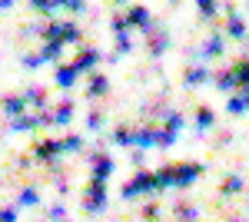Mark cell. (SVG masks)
Returning <instances> with one entry per match:
<instances>
[{
    "label": "cell",
    "instance_id": "20",
    "mask_svg": "<svg viewBox=\"0 0 249 222\" xmlns=\"http://www.w3.org/2000/svg\"><path fill=\"white\" fill-rule=\"evenodd\" d=\"M246 106H249V93H246V90L239 93V96H232V100H230V113H243Z\"/></svg>",
    "mask_w": 249,
    "mask_h": 222
},
{
    "label": "cell",
    "instance_id": "17",
    "mask_svg": "<svg viewBox=\"0 0 249 222\" xmlns=\"http://www.w3.org/2000/svg\"><path fill=\"white\" fill-rule=\"evenodd\" d=\"M203 80H210V70H206V67H199V70L193 67V70H186V83H190V86L203 83Z\"/></svg>",
    "mask_w": 249,
    "mask_h": 222
},
{
    "label": "cell",
    "instance_id": "10",
    "mask_svg": "<svg viewBox=\"0 0 249 222\" xmlns=\"http://www.w3.org/2000/svg\"><path fill=\"white\" fill-rule=\"evenodd\" d=\"M107 90H110L107 76H103V73H90V83H87V96H103Z\"/></svg>",
    "mask_w": 249,
    "mask_h": 222
},
{
    "label": "cell",
    "instance_id": "5",
    "mask_svg": "<svg viewBox=\"0 0 249 222\" xmlns=\"http://www.w3.org/2000/svg\"><path fill=\"white\" fill-rule=\"evenodd\" d=\"M90 163H93V179H100V183H103V179L110 176V169H113V163H110V156H107V153H93V156H90Z\"/></svg>",
    "mask_w": 249,
    "mask_h": 222
},
{
    "label": "cell",
    "instance_id": "12",
    "mask_svg": "<svg viewBox=\"0 0 249 222\" xmlns=\"http://www.w3.org/2000/svg\"><path fill=\"white\" fill-rule=\"evenodd\" d=\"M236 80H239L236 67H230V70H219V73H216V86H219V90H232V86H236Z\"/></svg>",
    "mask_w": 249,
    "mask_h": 222
},
{
    "label": "cell",
    "instance_id": "9",
    "mask_svg": "<svg viewBox=\"0 0 249 222\" xmlns=\"http://www.w3.org/2000/svg\"><path fill=\"white\" fill-rule=\"evenodd\" d=\"M226 14H230V20H226V34H230V37H246V23L236 17V7H226Z\"/></svg>",
    "mask_w": 249,
    "mask_h": 222
},
{
    "label": "cell",
    "instance_id": "25",
    "mask_svg": "<svg viewBox=\"0 0 249 222\" xmlns=\"http://www.w3.org/2000/svg\"><path fill=\"white\" fill-rule=\"evenodd\" d=\"M20 203H23V205H34V203H40L37 189H30V186H27V189H23V192H20Z\"/></svg>",
    "mask_w": 249,
    "mask_h": 222
},
{
    "label": "cell",
    "instance_id": "6",
    "mask_svg": "<svg viewBox=\"0 0 249 222\" xmlns=\"http://www.w3.org/2000/svg\"><path fill=\"white\" fill-rule=\"evenodd\" d=\"M133 143L136 146H160V130L156 126H143V130L133 133Z\"/></svg>",
    "mask_w": 249,
    "mask_h": 222
},
{
    "label": "cell",
    "instance_id": "15",
    "mask_svg": "<svg viewBox=\"0 0 249 222\" xmlns=\"http://www.w3.org/2000/svg\"><path fill=\"white\" fill-rule=\"evenodd\" d=\"M3 110H7V116H20V113H23V96H7V100H3Z\"/></svg>",
    "mask_w": 249,
    "mask_h": 222
},
{
    "label": "cell",
    "instance_id": "29",
    "mask_svg": "<svg viewBox=\"0 0 249 222\" xmlns=\"http://www.w3.org/2000/svg\"><path fill=\"white\" fill-rule=\"evenodd\" d=\"M156 212H160V209H156L153 203H150V205H143V216H146V219H156Z\"/></svg>",
    "mask_w": 249,
    "mask_h": 222
},
{
    "label": "cell",
    "instance_id": "18",
    "mask_svg": "<svg viewBox=\"0 0 249 222\" xmlns=\"http://www.w3.org/2000/svg\"><path fill=\"white\" fill-rule=\"evenodd\" d=\"M53 120H57V123H70V120H73V103H60L57 113H53Z\"/></svg>",
    "mask_w": 249,
    "mask_h": 222
},
{
    "label": "cell",
    "instance_id": "7",
    "mask_svg": "<svg viewBox=\"0 0 249 222\" xmlns=\"http://www.w3.org/2000/svg\"><path fill=\"white\" fill-rule=\"evenodd\" d=\"M73 63H77V70H93L96 63H100V50H93V47H83Z\"/></svg>",
    "mask_w": 249,
    "mask_h": 222
},
{
    "label": "cell",
    "instance_id": "30",
    "mask_svg": "<svg viewBox=\"0 0 249 222\" xmlns=\"http://www.w3.org/2000/svg\"><path fill=\"white\" fill-rule=\"evenodd\" d=\"M50 219H63V205H50Z\"/></svg>",
    "mask_w": 249,
    "mask_h": 222
},
{
    "label": "cell",
    "instance_id": "2",
    "mask_svg": "<svg viewBox=\"0 0 249 222\" xmlns=\"http://www.w3.org/2000/svg\"><path fill=\"white\" fill-rule=\"evenodd\" d=\"M160 189V176L156 172H140L133 183L123 186V196H140V192H156Z\"/></svg>",
    "mask_w": 249,
    "mask_h": 222
},
{
    "label": "cell",
    "instance_id": "23",
    "mask_svg": "<svg viewBox=\"0 0 249 222\" xmlns=\"http://www.w3.org/2000/svg\"><path fill=\"white\" fill-rule=\"evenodd\" d=\"M179 126H183V113H176V110H173V113H166V130H173V133H176Z\"/></svg>",
    "mask_w": 249,
    "mask_h": 222
},
{
    "label": "cell",
    "instance_id": "32",
    "mask_svg": "<svg viewBox=\"0 0 249 222\" xmlns=\"http://www.w3.org/2000/svg\"><path fill=\"white\" fill-rule=\"evenodd\" d=\"M246 10H249V3H246Z\"/></svg>",
    "mask_w": 249,
    "mask_h": 222
},
{
    "label": "cell",
    "instance_id": "22",
    "mask_svg": "<svg viewBox=\"0 0 249 222\" xmlns=\"http://www.w3.org/2000/svg\"><path fill=\"white\" fill-rule=\"evenodd\" d=\"M113 143H123V146L133 143V133L126 130V126H116V130H113Z\"/></svg>",
    "mask_w": 249,
    "mask_h": 222
},
{
    "label": "cell",
    "instance_id": "1",
    "mask_svg": "<svg viewBox=\"0 0 249 222\" xmlns=\"http://www.w3.org/2000/svg\"><path fill=\"white\" fill-rule=\"evenodd\" d=\"M40 37L47 40V43H77L80 40V27L77 23H70V20H50L47 27H40Z\"/></svg>",
    "mask_w": 249,
    "mask_h": 222
},
{
    "label": "cell",
    "instance_id": "3",
    "mask_svg": "<svg viewBox=\"0 0 249 222\" xmlns=\"http://www.w3.org/2000/svg\"><path fill=\"white\" fill-rule=\"evenodd\" d=\"M107 203V186L100 183V179H90L87 186V196H83V205H87V212H100Z\"/></svg>",
    "mask_w": 249,
    "mask_h": 222
},
{
    "label": "cell",
    "instance_id": "27",
    "mask_svg": "<svg viewBox=\"0 0 249 222\" xmlns=\"http://www.w3.org/2000/svg\"><path fill=\"white\" fill-rule=\"evenodd\" d=\"M196 10H199V14H206V17H213V14H216L219 7H216V3H210V0H203V3H199Z\"/></svg>",
    "mask_w": 249,
    "mask_h": 222
},
{
    "label": "cell",
    "instance_id": "8",
    "mask_svg": "<svg viewBox=\"0 0 249 222\" xmlns=\"http://www.w3.org/2000/svg\"><path fill=\"white\" fill-rule=\"evenodd\" d=\"M216 53H223V34L219 30H213L210 40L199 47V56H216Z\"/></svg>",
    "mask_w": 249,
    "mask_h": 222
},
{
    "label": "cell",
    "instance_id": "16",
    "mask_svg": "<svg viewBox=\"0 0 249 222\" xmlns=\"http://www.w3.org/2000/svg\"><path fill=\"white\" fill-rule=\"evenodd\" d=\"M173 212H176V219H179V222H193V219H196V205H190V203H179Z\"/></svg>",
    "mask_w": 249,
    "mask_h": 222
},
{
    "label": "cell",
    "instance_id": "14",
    "mask_svg": "<svg viewBox=\"0 0 249 222\" xmlns=\"http://www.w3.org/2000/svg\"><path fill=\"white\" fill-rule=\"evenodd\" d=\"M213 123H216L213 110H210V106H199V110H196V126H199V130H210Z\"/></svg>",
    "mask_w": 249,
    "mask_h": 222
},
{
    "label": "cell",
    "instance_id": "24",
    "mask_svg": "<svg viewBox=\"0 0 249 222\" xmlns=\"http://www.w3.org/2000/svg\"><path fill=\"white\" fill-rule=\"evenodd\" d=\"M87 126H90V130H100V126H103V113L90 110V113H87Z\"/></svg>",
    "mask_w": 249,
    "mask_h": 222
},
{
    "label": "cell",
    "instance_id": "26",
    "mask_svg": "<svg viewBox=\"0 0 249 222\" xmlns=\"http://www.w3.org/2000/svg\"><path fill=\"white\" fill-rule=\"evenodd\" d=\"M80 146H83V139H80V136H67V139H63V153H67V149H70V153H77Z\"/></svg>",
    "mask_w": 249,
    "mask_h": 222
},
{
    "label": "cell",
    "instance_id": "13",
    "mask_svg": "<svg viewBox=\"0 0 249 222\" xmlns=\"http://www.w3.org/2000/svg\"><path fill=\"white\" fill-rule=\"evenodd\" d=\"M166 30H153V34H150V53L153 56H160L163 53V50H166Z\"/></svg>",
    "mask_w": 249,
    "mask_h": 222
},
{
    "label": "cell",
    "instance_id": "4",
    "mask_svg": "<svg viewBox=\"0 0 249 222\" xmlns=\"http://www.w3.org/2000/svg\"><path fill=\"white\" fill-rule=\"evenodd\" d=\"M173 169H176V186H190L193 179L203 172L199 163H173Z\"/></svg>",
    "mask_w": 249,
    "mask_h": 222
},
{
    "label": "cell",
    "instance_id": "19",
    "mask_svg": "<svg viewBox=\"0 0 249 222\" xmlns=\"http://www.w3.org/2000/svg\"><path fill=\"white\" fill-rule=\"evenodd\" d=\"M23 100H30V103H47V93L40 90V86H27V90H23Z\"/></svg>",
    "mask_w": 249,
    "mask_h": 222
},
{
    "label": "cell",
    "instance_id": "28",
    "mask_svg": "<svg viewBox=\"0 0 249 222\" xmlns=\"http://www.w3.org/2000/svg\"><path fill=\"white\" fill-rule=\"evenodd\" d=\"M3 222H17V209H14V205L3 209Z\"/></svg>",
    "mask_w": 249,
    "mask_h": 222
},
{
    "label": "cell",
    "instance_id": "11",
    "mask_svg": "<svg viewBox=\"0 0 249 222\" xmlns=\"http://www.w3.org/2000/svg\"><path fill=\"white\" fill-rule=\"evenodd\" d=\"M77 73H80L77 63H70V67H57V86H73V83H77L73 76H77Z\"/></svg>",
    "mask_w": 249,
    "mask_h": 222
},
{
    "label": "cell",
    "instance_id": "21",
    "mask_svg": "<svg viewBox=\"0 0 249 222\" xmlns=\"http://www.w3.org/2000/svg\"><path fill=\"white\" fill-rule=\"evenodd\" d=\"M239 189H243V179H239V176H226V179H223V192H226V196L239 192Z\"/></svg>",
    "mask_w": 249,
    "mask_h": 222
},
{
    "label": "cell",
    "instance_id": "31",
    "mask_svg": "<svg viewBox=\"0 0 249 222\" xmlns=\"http://www.w3.org/2000/svg\"><path fill=\"white\" fill-rule=\"evenodd\" d=\"M230 222H239V219H230Z\"/></svg>",
    "mask_w": 249,
    "mask_h": 222
}]
</instances>
